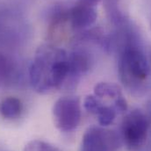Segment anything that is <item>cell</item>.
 <instances>
[{
  "mask_svg": "<svg viewBox=\"0 0 151 151\" xmlns=\"http://www.w3.org/2000/svg\"><path fill=\"white\" fill-rule=\"evenodd\" d=\"M117 32L106 38V48L118 50L119 78L127 90L141 96L151 87V69L142 40L129 22L117 27Z\"/></svg>",
  "mask_w": 151,
  "mask_h": 151,
  "instance_id": "cell-1",
  "label": "cell"
},
{
  "mask_svg": "<svg viewBox=\"0 0 151 151\" xmlns=\"http://www.w3.org/2000/svg\"><path fill=\"white\" fill-rule=\"evenodd\" d=\"M69 74V55L52 44L37 48L29 68V80L33 89L40 94H49L66 83Z\"/></svg>",
  "mask_w": 151,
  "mask_h": 151,
  "instance_id": "cell-2",
  "label": "cell"
},
{
  "mask_svg": "<svg viewBox=\"0 0 151 151\" xmlns=\"http://www.w3.org/2000/svg\"><path fill=\"white\" fill-rule=\"evenodd\" d=\"M150 122L148 115L139 109L127 113L121 123V137L127 148L136 150L147 140Z\"/></svg>",
  "mask_w": 151,
  "mask_h": 151,
  "instance_id": "cell-3",
  "label": "cell"
},
{
  "mask_svg": "<svg viewBox=\"0 0 151 151\" xmlns=\"http://www.w3.org/2000/svg\"><path fill=\"white\" fill-rule=\"evenodd\" d=\"M55 126L62 132L76 129L81 120L80 100L76 97H63L57 99L53 106Z\"/></svg>",
  "mask_w": 151,
  "mask_h": 151,
  "instance_id": "cell-4",
  "label": "cell"
},
{
  "mask_svg": "<svg viewBox=\"0 0 151 151\" xmlns=\"http://www.w3.org/2000/svg\"><path fill=\"white\" fill-rule=\"evenodd\" d=\"M119 145V139L113 131L92 127L83 134L80 151H114Z\"/></svg>",
  "mask_w": 151,
  "mask_h": 151,
  "instance_id": "cell-5",
  "label": "cell"
},
{
  "mask_svg": "<svg viewBox=\"0 0 151 151\" xmlns=\"http://www.w3.org/2000/svg\"><path fill=\"white\" fill-rule=\"evenodd\" d=\"M95 7L77 1L70 9L69 21L71 27L77 31L91 27L96 22L98 17Z\"/></svg>",
  "mask_w": 151,
  "mask_h": 151,
  "instance_id": "cell-6",
  "label": "cell"
},
{
  "mask_svg": "<svg viewBox=\"0 0 151 151\" xmlns=\"http://www.w3.org/2000/svg\"><path fill=\"white\" fill-rule=\"evenodd\" d=\"M91 64V55L85 50L77 49L70 53L69 55V74L66 83L71 84L78 82L81 76L90 70Z\"/></svg>",
  "mask_w": 151,
  "mask_h": 151,
  "instance_id": "cell-7",
  "label": "cell"
},
{
  "mask_svg": "<svg viewBox=\"0 0 151 151\" xmlns=\"http://www.w3.org/2000/svg\"><path fill=\"white\" fill-rule=\"evenodd\" d=\"M122 0H104V6L108 19L116 27L128 22L127 16L122 8Z\"/></svg>",
  "mask_w": 151,
  "mask_h": 151,
  "instance_id": "cell-8",
  "label": "cell"
},
{
  "mask_svg": "<svg viewBox=\"0 0 151 151\" xmlns=\"http://www.w3.org/2000/svg\"><path fill=\"white\" fill-rule=\"evenodd\" d=\"M23 112V104L15 97H7L0 101V115L6 119H16Z\"/></svg>",
  "mask_w": 151,
  "mask_h": 151,
  "instance_id": "cell-9",
  "label": "cell"
},
{
  "mask_svg": "<svg viewBox=\"0 0 151 151\" xmlns=\"http://www.w3.org/2000/svg\"><path fill=\"white\" fill-rule=\"evenodd\" d=\"M94 95L99 99H108L115 102L119 98L123 97L121 89L119 85L113 83H99L94 87Z\"/></svg>",
  "mask_w": 151,
  "mask_h": 151,
  "instance_id": "cell-10",
  "label": "cell"
},
{
  "mask_svg": "<svg viewBox=\"0 0 151 151\" xmlns=\"http://www.w3.org/2000/svg\"><path fill=\"white\" fill-rule=\"evenodd\" d=\"M117 114H119V113H117L114 106L106 105L102 101V99H101L100 106L99 107L97 113H95V115L98 118L99 123L103 127H107V126L111 125L114 121Z\"/></svg>",
  "mask_w": 151,
  "mask_h": 151,
  "instance_id": "cell-11",
  "label": "cell"
},
{
  "mask_svg": "<svg viewBox=\"0 0 151 151\" xmlns=\"http://www.w3.org/2000/svg\"><path fill=\"white\" fill-rule=\"evenodd\" d=\"M23 151H62L56 146L42 140H33L29 142Z\"/></svg>",
  "mask_w": 151,
  "mask_h": 151,
  "instance_id": "cell-12",
  "label": "cell"
},
{
  "mask_svg": "<svg viewBox=\"0 0 151 151\" xmlns=\"http://www.w3.org/2000/svg\"><path fill=\"white\" fill-rule=\"evenodd\" d=\"M148 110H149V119H150V122L151 125V99L149 102V105H148Z\"/></svg>",
  "mask_w": 151,
  "mask_h": 151,
  "instance_id": "cell-13",
  "label": "cell"
}]
</instances>
